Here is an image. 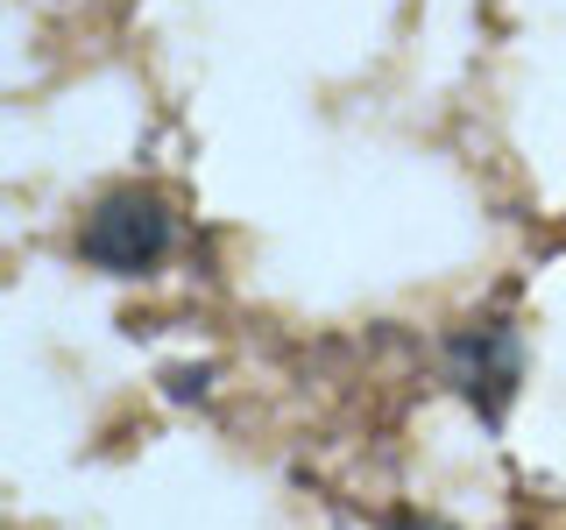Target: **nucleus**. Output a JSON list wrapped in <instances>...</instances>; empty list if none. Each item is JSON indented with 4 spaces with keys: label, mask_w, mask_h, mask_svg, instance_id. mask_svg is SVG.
<instances>
[{
    "label": "nucleus",
    "mask_w": 566,
    "mask_h": 530,
    "mask_svg": "<svg viewBox=\"0 0 566 530\" xmlns=\"http://www.w3.org/2000/svg\"><path fill=\"white\" fill-rule=\"evenodd\" d=\"M85 262H99V269H149L156 255L170 247V220L156 199H142V191H120V199H106L93 220H85Z\"/></svg>",
    "instance_id": "nucleus-1"
},
{
    "label": "nucleus",
    "mask_w": 566,
    "mask_h": 530,
    "mask_svg": "<svg viewBox=\"0 0 566 530\" xmlns=\"http://www.w3.org/2000/svg\"><path fill=\"white\" fill-rule=\"evenodd\" d=\"M389 530H447V523H424V517H403V523H389Z\"/></svg>",
    "instance_id": "nucleus-2"
}]
</instances>
